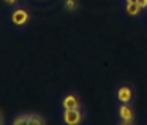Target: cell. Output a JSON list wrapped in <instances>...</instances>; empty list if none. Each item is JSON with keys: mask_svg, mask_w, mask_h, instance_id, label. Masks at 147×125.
Here are the masks:
<instances>
[{"mask_svg": "<svg viewBox=\"0 0 147 125\" xmlns=\"http://www.w3.org/2000/svg\"><path fill=\"white\" fill-rule=\"evenodd\" d=\"M45 124L44 118L36 114H24L18 115L13 120V125H42Z\"/></svg>", "mask_w": 147, "mask_h": 125, "instance_id": "6da1fadb", "label": "cell"}, {"mask_svg": "<svg viewBox=\"0 0 147 125\" xmlns=\"http://www.w3.org/2000/svg\"><path fill=\"white\" fill-rule=\"evenodd\" d=\"M64 122L68 125H78L82 121V114L79 111V108L75 109H64V115H62Z\"/></svg>", "mask_w": 147, "mask_h": 125, "instance_id": "7a4b0ae2", "label": "cell"}, {"mask_svg": "<svg viewBox=\"0 0 147 125\" xmlns=\"http://www.w3.org/2000/svg\"><path fill=\"white\" fill-rule=\"evenodd\" d=\"M28 18H30V16H28L27 10H24V9H21V7L16 9V10L11 13V21H13L14 26H24V24H27Z\"/></svg>", "mask_w": 147, "mask_h": 125, "instance_id": "3957f363", "label": "cell"}, {"mask_svg": "<svg viewBox=\"0 0 147 125\" xmlns=\"http://www.w3.org/2000/svg\"><path fill=\"white\" fill-rule=\"evenodd\" d=\"M131 97H133V91L127 85H122L120 88L117 89V100L122 104H129L131 101Z\"/></svg>", "mask_w": 147, "mask_h": 125, "instance_id": "277c9868", "label": "cell"}, {"mask_svg": "<svg viewBox=\"0 0 147 125\" xmlns=\"http://www.w3.org/2000/svg\"><path fill=\"white\" fill-rule=\"evenodd\" d=\"M119 117H120V121L123 124L130 125L133 122V112H131V108L129 107L127 104H123L122 107L119 108Z\"/></svg>", "mask_w": 147, "mask_h": 125, "instance_id": "5b68a950", "label": "cell"}, {"mask_svg": "<svg viewBox=\"0 0 147 125\" xmlns=\"http://www.w3.org/2000/svg\"><path fill=\"white\" fill-rule=\"evenodd\" d=\"M62 107H64V109H75V108H79V101H78V98H76L75 95L69 94V95H67V97L64 98Z\"/></svg>", "mask_w": 147, "mask_h": 125, "instance_id": "8992f818", "label": "cell"}, {"mask_svg": "<svg viewBox=\"0 0 147 125\" xmlns=\"http://www.w3.org/2000/svg\"><path fill=\"white\" fill-rule=\"evenodd\" d=\"M140 6L137 4V3H127L126 4V12H127V14L130 16H137L139 13H140Z\"/></svg>", "mask_w": 147, "mask_h": 125, "instance_id": "52a82bcc", "label": "cell"}, {"mask_svg": "<svg viewBox=\"0 0 147 125\" xmlns=\"http://www.w3.org/2000/svg\"><path fill=\"white\" fill-rule=\"evenodd\" d=\"M65 9L67 10H69V12H74L75 9H76V1L75 0H65Z\"/></svg>", "mask_w": 147, "mask_h": 125, "instance_id": "ba28073f", "label": "cell"}, {"mask_svg": "<svg viewBox=\"0 0 147 125\" xmlns=\"http://www.w3.org/2000/svg\"><path fill=\"white\" fill-rule=\"evenodd\" d=\"M137 4L140 6V9H147V0H137Z\"/></svg>", "mask_w": 147, "mask_h": 125, "instance_id": "9c48e42d", "label": "cell"}, {"mask_svg": "<svg viewBox=\"0 0 147 125\" xmlns=\"http://www.w3.org/2000/svg\"><path fill=\"white\" fill-rule=\"evenodd\" d=\"M6 4H9V6H13V4H16L17 3V0H3Z\"/></svg>", "mask_w": 147, "mask_h": 125, "instance_id": "30bf717a", "label": "cell"}, {"mask_svg": "<svg viewBox=\"0 0 147 125\" xmlns=\"http://www.w3.org/2000/svg\"><path fill=\"white\" fill-rule=\"evenodd\" d=\"M127 3H137V0H126Z\"/></svg>", "mask_w": 147, "mask_h": 125, "instance_id": "8fae6325", "label": "cell"}, {"mask_svg": "<svg viewBox=\"0 0 147 125\" xmlns=\"http://www.w3.org/2000/svg\"><path fill=\"white\" fill-rule=\"evenodd\" d=\"M3 124V117H1V114H0V125Z\"/></svg>", "mask_w": 147, "mask_h": 125, "instance_id": "7c38bea8", "label": "cell"}]
</instances>
